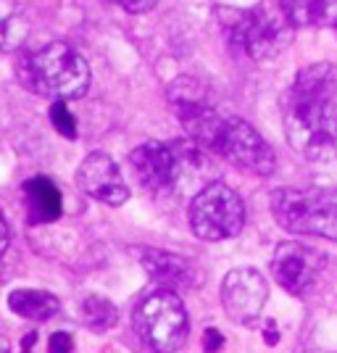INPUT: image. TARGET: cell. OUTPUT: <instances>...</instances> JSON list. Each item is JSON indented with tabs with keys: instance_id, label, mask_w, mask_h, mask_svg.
Listing matches in <instances>:
<instances>
[{
	"instance_id": "obj_1",
	"label": "cell",
	"mask_w": 337,
	"mask_h": 353,
	"mask_svg": "<svg viewBox=\"0 0 337 353\" xmlns=\"http://www.w3.org/2000/svg\"><path fill=\"white\" fill-rule=\"evenodd\" d=\"M337 69L329 63L308 66L282 98L285 134L290 145L314 161L337 153Z\"/></svg>"
},
{
	"instance_id": "obj_2",
	"label": "cell",
	"mask_w": 337,
	"mask_h": 353,
	"mask_svg": "<svg viewBox=\"0 0 337 353\" xmlns=\"http://www.w3.org/2000/svg\"><path fill=\"white\" fill-rule=\"evenodd\" d=\"M24 77L34 92L53 101H69L85 95L90 85V66L72 45L50 43L27 56Z\"/></svg>"
},
{
	"instance_id": "obj_3",
	"label": "cell",
	"mask_w": 337,
	"mask_h": 353,
	"mask_svg": "<svg viewBox=\"0 0 337 353\" xmlns=\"http://www.w3.org/2000/svg\"><path fill=\"white\" fill-rule=\"evenodd\" d=\"M272 214L287 232L337 240V188L277 190Z\"/></svg>"
},
{
	"instance_id": "obj_4",
	"label": "cell",
	"mask_w": 337,
	"mask_h": 353,
	"mask_svg": "<svg viewBox=\"0 0 337 353\" xmlns=\"http://www.w3.org/2000/svg\"><path fill=\"white\" fill-rule=\"evenodd\" d=\"M221 24L229 40L256 61H272L279 56L293 34L290 19L272 8H248V11H221Z\"/></svg>"
},
{
	"instance_id": "obj_5",
	"label": "cell",
	"mask_w": 337,
	"mask_h": 353,
	"mask_svg": "<svg viewBox=\"0 0 337 353\" xmlns=\"http://www.w3.org/2000/svg\"><path fill=\"white\" fill-rule=\"evenodd\" d=\"M134 327L156 353H174L185 345L190 322L179 295L172 290H156L137 306Z\"/></svg>"
},
{
	"instance_id": "obj_6",
	"label": "cell",
	"mask_w": 337,
	"mask_h": 353,
	"mask_svg": "<svg viewBox=\"0 0 337 353\" xmlns=\"http://www.w3.org/2000/svg\"><path fill=\"white\" fill-rule=\"evenodd\" d=\"M190 224L195 235L203 240H229L240 235L245 227L243 198L232 188L221 182H211L192 198Z\"/></svg>"
},
{
	"instance_id": "obj_7",
	"label": "cell",
	"mask_w": 337,
	"mask_h": 353,
	"mask_svg": "<svg viewBox=\"0 0 337 353\" xmlns=\"http://www.w3.org/2000/svg\"><path fill=\"white\" fill-rule=\"evenodd\" d=\"M211 150L219 153L221 159H227L229 163H235L237 169L248 172V174L266 176L274 172V150L243 119H224L219 137H216Z\"/></svg>"
},
{
	"instance_id": "obj_8",
	"label": "cell",
	"mask_w": 337,
	"mask_h": 353,
	"mask_svg": "<svg viewBox=\"0 0 337 353\" xmlns=\"http://www.w3.org/2000/svg\"><path fill=\"white\" fill-rule=\"evenodd\" d=\"M130 163L143 190L153 195L174 192L182 174V153L166 143H143L130 153Z\"/></svg>"
},
{
	"instance_id": "obj_9",
	"label": "cell",
	"mask_w": 337,
	"mask_h": 353,
	"mask_svg": "<svg viewBox=\"0 0 337 353\" xmlns=\"http://www.w3.org/2000/svg\"><path fill=\"white\" fill-rule=\"evenodd\" d=\"M269 288L256 269H232L221 282V303L227 316L237 324H253L266 306Z\"/></svg>"
},
{
	"instance_id": "obj_10",
	"label": "cell",
	"mask_w": 337,
	"mask_h": 353,
	"mask_svg": "<svg viewBox=\"0 0 337 353\" xmlns=\"http://www.w3.org/2000/svg\"><path fill=\"white\" fill-rule=\"evenodd\" d=\"M324 269V256L319 250L300 245V243H282L274 253L272 272L277 282L293 295H300L314 288Z\"/></svg>"
},
{
	"instance_id": "obj_11",
	"label": "cell",
	"mask_w": 337,
	"mask_h": 353,
	"mask_svg": "<svg viewBox=\"0 0 337 353\" xmlns=\"http://www.w3.org/2000/svg\"><path fill=\"white\" fill-rule=\"evenodd\" d=\"M76 182L90 198L108 203V206H121L130 198V190L124 185L119 166L105 153H90L88 159L79 163Z\"/></svg>"
},
{
	"instance_id": "obj_12",
	"label": "cell",
	"mask_w": 337,
	"mask_h": 353,
	"mask_svg": "<svg viewBox=\"0 0 337 353\" xmlns=\"http://www.w3.org/2000/svg\"><path fill=\"white\" fill-rule=\"evenodd\" d=\"M140 261L145 266V272L153 280L161 285L163 290H192L201 282V272L190 259L176 256L169 250L147 248L140 253Z\"/></svg>"
},
{
	"instance_id": "obj_13",
	"label": "cell",
	"mask_w": 337,
	"mask_h": 353,
	"mask_svg": "<svg viewBox=\"0 0 337 353\" xmlns=\"http://www.w3.org/2000/svg\"><path fill=\"white\" fill-rule=\"evenodd\" d=\"M24 198L30 208L32 224H50L61 216L63 211V195L56 188L53 179L48 176H32L24 182Z\"/></svg>"
},
{
	"instance_id": "obj_14",
	"label": "cell",
	"mask_w": 337,
	"mask_h": 353,
	"mask_svg": "<svg viewBox=\"0 0 337 353\" xmlns=\"http://www.w3.org/2000/svg\"><path fill=\"white\" fill-rule=\"evenodd\" d=\"M8 306L14 314L24 316V319H32V322H45L50 316L59 314V298L45 290H32V288H21V290H14L8 295Z\"/></svg>"
},
{
	"instance_id": "obj_15",
	"label": "cell",
	"mask_w": 337,
	"mask_h": 353,
	"mask_svg": "<svg viewBox=\"0 0 337 353\" xmlns=\"http://www.w3.org/2000/svg\"><path fill=\"white\" fill-rule=\"evenodd\" d=\"M30 37V19L16 0H0V50H16Z\"/></svg>"
},
{
	"instance_id": "obj_16",
	"label": "cell",
	"mask_w": 337,
	"mask_h": 353,
	"mask_svg": "<svg viewBox=\"0 0 337 353\" xmlns=\"http://www.w3.org/2000/svg\"><path fill=\"white\" fill-rule=\"evenodd\" d=\"M337 0H279L282 14L290 19V24L308 27V24H319L332 14Z\"/></svg>"
},
{
	"instance_id": "obj_17",
	"label": "cell",
	"mask_w": 337,
	"mask_h": 353,
	"mask_svg": "<svg viewBox=\"0 0 337 353\" xmlns=\"http://www.w3.org/2000/svg\"><path fill=\"white\" fill-rule=\"evenodd\" d=\"M82 319H85V324H88L90 330L105 332V330H111L116 324L119 314H116V306L111 301H105L101 295H90L88 301L82 303Z\"/></svg>"
},
{
	"instance_id": "obj_18",
	"label": "cell",
	"mask_w": 337,
	"mask_h": 353,
	"mask_svg": "<svg viewBox=\"0 0 337 353\" xmlns=\"http://www.w3.org/2000/svg\"><path fill=\"white\" fill-rule=\"evenodd\" d=\"M50 121H53V127L59 130V134H63L66 140H74V137H76V119H74V114L69 111L66 101H53V105H50Z\"/></svg>"
},
{
	"instance_id": "obj_19",
	"label": "cell",
	"mask_w": 337,
	"mask_h": 353,
	"mask_svg": "<svg viewBox=\"0 0 337 353\" xmlns=\"http://www.w3.org/2000/svg\"><path fill=\"white\" fill-rule=\"evenodd\" d=\"M48 351L50 353H74V338L69 332H53V338H50V345H48Z\"/></svg>"
},
{
	"instance_id": "obj_20",
	"label": "cell",
	"mask_w": 337,
	"mask_h": 353,
	"mask_svg": "<svg viewBox=\"0 0 337 353\" xmlns=\"http://www.w3.org/2000/svg\"><path fill=\"white\" fill-rule=\"evenodd\" d=\"M114 3H119L124 11H130V14H145V11H150L159 0H114Z\"/></svg>"
},
{
	"instance_id": "obj_21",
	"label": "cell",
	"mask_w": 337,
	"mask_h": 353,
	"mask_svg": "<svg viewBox=\"0 0 337 353\" xmlns=\"http://www.w3.org/2000/svg\"><path fill=\"white\" fill-rule=\"evenodd\" d=\"M221 345H224V338H221V332H216V330H205V351L216 353Z\"/></svg>"
},
{
	"instance_id": "obj_22",
	"label": "cell",
	"mask_w": 337,
	"mask_h": 353,
	"mask_svg": "<svg viewBox=\"0 0 337 353\" xmlns=\"http://www.w3.org/2000/svg\"><path fill=\"white\" fill-rule=\"evenodd\" d=\"M6 248H8V227H6V221L0 216V256H3Z\"/></svg>"
},
{
	"instance_id": "obj_23",
	"label": "cell",
	"mask_w": 337,
	"mask_h": 353,
	"mask_svg": "<svg viewBox=\"0 0 337 353\" xmlns=\"http://www.w3.org/2000/svg\"><path fill=\"white\" fill-rule=\"evenodd\" d=\"M266 343H269V345H274V343H277V327H274V322L266 324Z\"/></svg>"
},
{
	"instance_id": "obj_24",
	"label": "cell",
	"mask_w": 337,
	"mask_h": 353,
	"mask_svg": "<svg viewBox=\"0 0 337 353\" xmlns=\"http://www.w3.org/2000/svg\"><path fill=\"white\" fill-rule=\"evenodd\" d=\"M34 340H37V335H34V332H30V335L24 338V348H21V353H30V348L34 345Z\"/></svg>"
},
{
	"instance_id": "obj_25",
	"label": "cell",
	"mask_w": 337,
	"mask_h": 353,
	"mask_svg": "<svg viewBox=\"0 0 337 353\" xmlns=\"http://www.w3.org/2000/svg\"><path fill=\"white\" fill-rule=\"evenodd\" d=\"M0 353H11V345H8L3 338H0Z\"/></svg>"
}]
</instances>
